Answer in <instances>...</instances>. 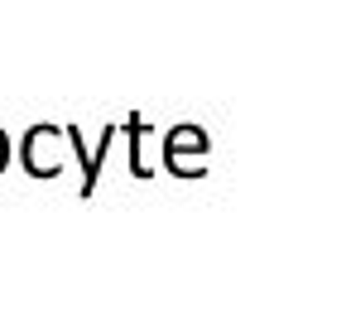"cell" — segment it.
I'll return each instance as SVG.
<instances>
[{"label": "cell", "mask_w": 351, "mask_h": 327, "mask_svg": "<svg viewBox=\"0 0 351 327\" xmlns=\"http://www.w3.org/2000/svg\"><path fill=\"white\" fill-rule=\"evenodd\" d=\"M207 149H212V140H207L202 125H173V130L164 135V164H169V173H178V178H183V154H207Z\"/></svg>", "instance_id": "6da1fadb"}, {"label": "cell", "mask_w": 351, "mask_h": 327, "mask_svg": "<svg viewBox=\"0 0 351 327\" xmlns=\"http://www.w3.org/2000/svg\"><path fill=\"white\" fill-rule=\"evenodd\" d=\"M63 140H68V149L82 159V197H92V193H97V178H101V164H97V154H92V145H87V135H82V125H68V130H63Z\"/></svg>", "instance_id": "7a4b0ae2"}, {"label": "cell", "mask_w": 351, "mask_h": 327, "mask_svg": "<svg viewBox=\"0 0 351 327\" xmlns=\"http://www.w3.org/2000/svg\"><path fill=\"white\" fill-rule=\"evenodd\" d=\"M5 164H10V135L0 130V173H5Z\"/></svg>", "instance_id": "277c9868"}, {"label": "cell", "mask_w": 351, "mask_h": 327, "mask_svg": "<svg viewBox=\"0 0 351 327\" xmlns=\"http://www.w3.org/2000/svg\"><path fill=\"white\" fill-rule=\"evenodd\" d=\"M140 135H149V121H145V116H130V173H135V178H149V169H145V159H140Z\"/></svg>", "instance_id": "3957f363"}]
</instances>
